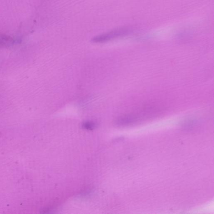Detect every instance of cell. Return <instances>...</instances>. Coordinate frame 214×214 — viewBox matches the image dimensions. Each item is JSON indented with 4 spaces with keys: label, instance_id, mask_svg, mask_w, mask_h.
I'll return each mask as SVG.
<instances>
[{
    "label": "cell",
    "instance_id": "cell-1",
    "mask_svg": "<svg viewBox=\"0 0 214 214\" xmlns=\"http://www.w3.org/2000/svg\"><path fill=\"white\" fill-rule=\"evenodd\" d=\"M126 31L125 30H114L111 32L103 34L96 36L92 39V41L95 43H102L110 41L114 38H116L119 36H122L126 33Z\"/></svg>",
    "mask_w": 214,
    "mask_h": 214
},
{
    "label": "cell",
    "instance_id": "cell-2",
    "mask_svg": "<svg viewBox=\"0 0 214 214\" xmlns=\"http://www.w3.org/2000/svg\"><path fill=\"white\" fill-rule=\"evenodd\" d=\"M138 119V117L135 115H125L118 119L117 120L116 123L119 126H128L134 123Z\"/></svg>",
    "mask_w": 214,
    "mask_h": 214
},
{
    "label": "cell",
    "instance_id": "cell-3",
    "mask_svg": "<svg viewBox=\"0 0 214 214\" xmlns=\"http://www.w3.org/2000/svg\"><path fill=\"white\" fill-rule=\"evenodd\" d=\"M13 43V39L4 35H0V47H7Z\"/></svg>",
    "mask_w": 214,
    "mask_h": 214
},
{
    "label": "cell",
    "instance_id": "cell-4",
    "mask_svg": "<svg viewBox=\"0 0 214 214\" xmlns=\"http://www.w3.org/2000/svg\"><path fill=\"white\" fill-rule=\"evenodd\" d=\"M96 124L92 121H86L82 124V127L86 129L92 130L96 127Z\"/></svg>",
    "mask_w": 214,
    "mask_h": 214
}]
</instances>
